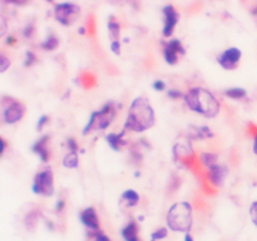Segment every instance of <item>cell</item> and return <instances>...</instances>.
<instances>
[{"label": "cell", "mask_w": 257, "mask_h": 241, "mask_svg": "<svg viewBox=\"0 0 257 241\" xmlns=\"http://www.w3.org/2000/svg\"><path fill=\"white\" fill-rule=\"evenodd\" d=\"M225 96L226 97L231 98V99H244L245 97L247 96V92L246 90H244V88H230V90H227L225 92Z\"/></svg>", "instance_id": "cell-24"}, {"label": "cell", "mask_w": 257, "mask_h": 241, "mask_svg": "<svg viewBox=\"0 0 257 241\" xmlns=\"http://www.w3.org/2000/svg\"><path fill=\"white\" fill-rule=\"evenodd\" d=\"M67 145H68V148H69V151H71V152L78 151V148H79L78 142H77L74 139H68Z\"/></svg>", "instance_id": "cell-33"}, {"label": "cell", "mask_w": 257, "mask_h": 241, "mask_svg": "<svg viewBox=\"0 0 257 241\" xmlns=\"http://www.w3.org/2000/svg\"><path fill=\"white\" fill-rule=\"evenodd\" d=\"M41 216H42V212H41V210H38V209L32 210V211L28 212L27 216H25V219H24L25 228H27L28 230H34V228H36L37 224H38L39 217Z\"/></svg>", "instance_id": "cell-19"}, {"label": "cell", "mask_w": 257, "mask_h": 241, "mask_svg": "<svg viewBox=\"0 0 257 241\" xmlns=\"http://www.w3.org/2000/svg\"><path fill=\"white\" fill-rule=\"evenodd\" d=\"M0 22H1V32H0V36L3 37L4 34H5V30H6V24H5V19H4L3 16H1V20H0Z\"/></svg>", "instance_id": "cell-41"}, {"label": "cell", "mask_w": 257, "mask_h": 241, "mask_svg": "<svg viewBox=\"0 0 257 241\" xmlns=\"http://www.w3.org/2000/svg\"><path fill=\"white\" fill-rule=\"evenodd\" d=\"M254 13H255V14H257V8L255 9V10H254Z\"/></svg>", "instance_id": "cell-48"}, {"label": "cell", "mask_w": 257, "mask_h": 241, "mask_svg": "<svg viewBox=\"0 0 257 241\" xmlns=\"http://www.w3.org/2000/svg\"><path fill=\"white\" fill-rule=\"evenodd\" d=\"M148 148H149V145L147 144L146 140H138V142H135V144L133 145L130 154H132V160L134 161L135 165H139V163L142 162L144 152H146V149Z\"/></svg>", "instance_id": "cell-14"}, {"label": "cell", "mask_w": 257, "mask_h": 241, "mask_svg": "<svg viewBox=\"0 0 257 241\" xmlns=\"http://www.w3.org/2000/svg\"><path fill=\"white\" fill-rule=\"evenodd\" d=\"M250 216H251L252 222L257 226V201L252 202L251 207H250Z\"/></svg>", "instance_id": "cell-30"}, {"label": "cell", "mask_w": 257, "mask_h": 241, "mask_svg": "<svg viewBox=\"0 0 257 241\" xmlns=\"http://www.w3.org/2000/svg\"><path fill=\"white\" fill-rule=\"evenodd\" d=\"M151 241H157V240H154V239H151Z\"/></svg>", "instance_id": "cell-50"}, {"label": "cell", "mask_w": 257, "mask_h": 241, "mask_svg": "<svg viewBox=\"0 0 257 241\" xmlns=\"http://www.w3.org/2000/svg\"><path fill=\"white\" fill-rule=\"evenodd\" d=\"M4 1H8V3H9V0H4Z\"/></svg>", "instance_id": "cell-51"}, {"label": "cell", "mask_w": 257, "mask_h": 241, "mask_svg": "<svg viewBox=\"0 0 257 241\" xmlns=\"http://www.w3.org/2000/svg\"><path fill=\"white\" fill-rule=\"evenodd\" d=\"M184 241H193L192 235L190 233H186V236H184Z\"/></svg>", "instance_id": "cell-45"}, {"label": "cell", "mask_w": 257, "mask_h": 241, "mask_svg": "<svg viewBox=\"0 0 257 241\" xmlns=\"http://www.w3.org/2000/svg\"><path fill=\"white\" fill-rule=\"evenodd\" d=\"M84 30H86V29H84V28H82V29H79V33H81V34H84V33H86Z\"/></svg>", "instance_id": "cell-47"}, {"label": "cell", "mask_w": 257, "mask_h": 241, "mask_svg": "<svg viewBox=\"0 0 257 241\" xmlns=\"http://www.w3.org/2000/svg\"><path fill=\"white\" fill-rule=\"evenodd\" d=\"M163 54H165V59L168 64H176V63L178 62V54H184V49L183 47H182L181 42L177 41V39L171 41L170 43L165 47Z\"/></svg>", "instance_id": "cell-10"}, {"label": "cell", "mask_w": 257, "mask_h": 241, "mask_svg": "<svg viewBox=\"0 0 257 241\" xmlns=\"http://www.w3.org/2000/svg\"><path fill=\"white\" fill-rule=\"evenodd\" d=\"M111 49L112 51H113L114 54H121V43H119V41H113L111 44Z\"/></svg>", "instance_id": "cell-35"}, {"label": "cell", "mask_w": 257, "mask_h": 241, "mask_svg": "<svg viewBox=\"0 0 257 241\" xmlns=\"http://www.w3.org/2000/svg\"><path fill=\"white\" fill-rule=\"evenodd\" d=\"M32 190L37 195L45 196V197H49L54 193V177L50 168H45L36 175Z\"/></svg>", "instance_id": "cell-5"}, {"label": "cell", "mask_w": 257, "mask_h": 241, "mask_svg": "<svg viewBox=\"0 0 257 241\" xmlns=\"http://www.w3.org/2000/svg\"><path fill=\"white\" fill-rule=\"evenodd\" d=\"M0 64H1L0 65V69H1L0 72H5L6 69H8L9 65H10V60H9L5 55L1 54L0 55Z\"/></svg>", "instance_id": "cell-32"}, {"label": "cell", "mask_w": 257, "mask_h": 241, "mask_svg": "<svg viewBox=\"0 0 257 241\" xmlns=\"http://www.w3.org/2000/svg\"><path fill=\"white\" fill-rule=\"evenodd\" d=\"M240 59H241V50L237 48H230L219 55L218 63L225 69H235Z\"/></svg>", "instance_id": "cell-8"}, {"label": "cell", "mask_w": 257, "mask_h": 241, "mask_svg": "<svg viewBox=\"0 0 257 241\" xmlns=\"http://www.w3.org/2000/svg\"><path fill=\"white\" fill-rule=\"evenodd\" d=\"M168 235V231L166 228H161L157 229L156 231H153L151 235V239H154V240H161V239H166Z\"/></svg>", "instance_id": "cell-27"}, {"label": "cell", "mask_w": 257, "mask_h": 241, "mask_svg": "<svg viewBox=\"0 0 257 241\" xmlns=\"http://www.w3.org/2000/svg\"><path fill=\"white\" fill-rule=\"evenodd\" d=\"M167 95H168V97H171L172 99H179V98L183 97L182 92L178 90H170V91H168Z\"/></svg>", "instance_id": "cell-34"}, {"label": "cell", "mask_w": 257, "mask_h": 241, "mask_svg": "<svg viewBox=\"0 0 257 241\" xmlns=\"http://www.w3.org/2000/svg\"><path fill=\"white\" fill-rule=\"evenodd\" d=\"M79 79H81V86L86 90H90L95 86V78L92 73H88V72H83L79 76Z\"/></svg>", "instance_id": "cell-23"}, {"label": "cell", "mask_w": 257, "mask_h": 241, "mask_svg": "<svg viewBox=\"0 0 257 241\" xmlns=\"http://www.w3.org/2000/svg\"><path fill=\"white\" fill-rule=\"evenodd\" d=\"M254 152L255 154H257V137H255V141H254Z\"/></svg>", "instance_id": "cell-46"}, {"label": "cell", "mask_w": 257, "mask_h": 241, "mask_svg": "<svg viewBox=\"0 0 257 241\" xmlns=\"http://www.w3.org/2000/svg\"><path fill=\"white\" fill-rule=\"evenodd\" d=\"M226 176H227V168L222 165H214L209 168L207 172V181L212 185V186L217 187L223 185Z\"/></svg>", "instance_id": "cell-11"}, {"label": "cell", "mask_w": 257, "mask_h": 241, "mask_svg": "<svg viewBox=\"0 0 257 241\" xmlns=\"http://www.w3.org/2000/svg\"><path fill=\"white\" fill-rule=\"evenodd\" d=\"M191 139L193 140H205L211 139L212 132L207 126H201V127H192L190 131Z\"/></svg>", "instance_id": "cell-17"}, {"label": "cell", "mask_w": 257, "mask_h": 241, "mask_svg": "<svg viewBox=\"0 0 257 241\" xmlns=\"http://www.w3.org/2000/svg\"><path fill=\"white\" fill-rule=\"evenodd\" d=\"M217 158H218V156H217V153H214V152H203L200 156V162L210 168L211 166L216 165Z\"/></svg>", "instance_id": "cell-21"}, {"label": "cell", "mask_w": 257, "mask_h": 241, "mask_svg": "<svg viewBox=\"0 0 257 241\" xmlns=\"http://www.w3.org/2000/svg\"><path fill=\"white\" fill-rule=\"evenodd\" d=\"M179 185H181V179H179L178 176H176V175H173V176H172V181H171L170 185L171 193H176Z\"/></svg>", "instance_id": "cell-29"}, {"label": "cell", "mask_w": 257, "mask_h": 241, "mask_svg": "<svg viewBox=\"0 0 257 241\" xmlns=\"http://www.w3.org/2000/svg\"><path fill=\"white\" fill-rule=\"evenodd\" d=\"M153 88L156 91H158V92H161V91H165L166 90V83L163 81H156L153 83Z\"/></svg>", "instance_id": "cell-37"}, {"label": "cell", "mask_w": 257, "mask_h": 241, "mask_svg": "<svg viewBox=\"0 0 257 241\" xmlns=\"http://www.w3.org/2000/svg\"><path fill=\"white\" fill-rule=\"evenodd\" d=\"M247 131H249V135H251L252 137H257V126L255 123H249Z\"/></svg>", "instance_id": "cell-38"}, {"label": "cell", "mask_w": 257, "mask_h": 241, "mask_svg": "<svg viewBox=\"0 0 257 241\" xmlns=\"http://www.w3.org/2000/svg\"><path fill=\"white\" fill-rule=\"evenodd\" d=\"M78 163L79 160L77 152L69 151V153L65 154L64 158H63V166L67 168H77L78 167Z\"/></svg>", "instance_id": "cell-22"}, {"label": "cell", "mask_w": 257, "mask_h": 241, "mask_svg": "<svg viewBox=\"0 0 257 241\" xmlns=\"http://www.w3.org/2000/svg\"><path fill=\"white\" fill-rule=\"evenodd\" d=\"M121 235L125 241H142L138 238V225L135 221H130L128 225H126L121 231Z\"/></svg>", "instance_id": "cell-15"}, {"label": "cell", "mask_w": 257, "mask_h": 241, "mask_svg": "<svg viewBox=\"0 0 257 241\" xmlns=\"http://www.w3.org/2000/svg\"><path fill=\"white\" fill-rule=\"evenodd\" d=\"M48 142H49V136L44 135L43 137H41V139H39L36 144L33 145L32 147L33 152L38 154L39 158H41L43 162H48L49 156H50L48 149Z\"/></svg>", "instance_id": "cell-13"}, {"label": "cell", "mask_w": 257, "mask_h": 241, "mask_svg": "<svg viewBox=\"0 0 257 241\" xmlns=\"http://www.w3.org/2000/svg\"><path fill=\"white\" fill-rule=\"evenodd\" d=\"M46 1H49V3H51V1H53V0H46Z\"/></svg>", "instance_id": "cell-49"}, {"label": "cell", "mask_w": 257, "mask_h": 241, "mask_svg": "<svg viewBox=\"0 0 257 241\" xmlns=\"http://www.w3.org/2000/svg\"><path fill=\"white\" fill-rule=\"evenodd\" d=\"M108 29H109V33H111L112 38H113V41H118L119 33H121V25H119V23L117 22L114 16H111V18H109Z\"/></svg>", "instance_id": "cell-25"}, {"label": "cell", "mask_w": 257, "mask_h": 241, "mask_svg": "<svg viewBox=\"0 0 257 241\" xmlns=\"http://www.w3.org/2000/svg\"><path fill=\"white\" fill-rule=\"evenodd\" d=\"M167 225L172 231L188 233L192 228V206L188 202L174 203L167 214Z\"/></svg>", "instance_id": "cell-3"}, {"label": "cell", "mask_w": 257, "mask_h": 241, "mask_svg": "<svg viewBox=\"0 0 257 241\" xmlns=\"http://www.w3.org/2000/svg\"><path fill=\"white\" fill-rule=\"evenodd\" d=\"M79 217H81V221L88 229H90L92 231L99 230V219H98L97 212H95L93 207H87L86 210H83L81 215H79Z\"/></svg>", "instance_id": "cell-12"}, {"label": "cell", "mask_w": 257, "mask_h": 241, "mask_svg": "<svg viewBox=\"0 0 257 241\" xmlns=\"http://www.w3.org/2000/svg\"><path fill=\"white\" fill-rule=\"evenodd\" d=\"M33 33H34V27H33V25H28L27 29L24 30L25 38H30V37L33 36Z\"/></svg>", "instance_id": "cell-40"}, {"label": "cell", "mask_w": 257, "mask_h": 241, "mask_svg": "<svg viewBox=\"0 0 257 241\" xmlns=\"http://www.w3.org/2000/svg\"><path fill=\"white\" fill-rule=\"evenodd\" d=\"M29 0H9V3L18 4V5H23V4H27Z\"/></svg>", "instance_id": "cell-42"}, {"label": "cell", "mask_w": 257, "mask_h": 241, "mask_svg": "<svg viewBox=\"0 0 257 241\" xmlns=\"http://www.w3.org/2000/svg\"><path fill=\"white\" fill-rule=\"evenodd\" d=\"M48 122H49V117L46 116V114H44V116H42L41 118H39L38 125H37V128H38V130H42V128H43L44 126H45Z\"/></svg>", "instance_id": "cell-36"}, {"label": "cell", "mask_w": 257, "mask_h": 241, "mask_svg": "<svg viewBox=\"0 0 257 241\" xmlns=\"http://www.w3.org/2000/svg\"><path fill=\"white\" fill-rule=\"evenodd\" d=\"M65 206V201L64 200H58L57 201V206H55V211L57 212H62L64 210Z\"/></svg>", "instance_id": "cell-39"}, {"label": "cell", "mask_w": 257, "mask_h": 241, "mask_svg": "<svg viewBox=\"0 0 257 241\" xmlns=\"http://www.w3.org/2000/svg\"><path fill=\"white\" fill-rule=\"evenodd\" d=\"M0 142H1V153H4V151H5V148H6V144H5V140L4 139H1L0 140Z\"/></svg>", "instance_id": "cell-44"}, {"label": "cell", "mask_w": 257, "mask_h": 241, "mask_svg": "<svg viewBox=\"0 0 257 241\" xmlns=\"http://www.w3.org/2000/svg\"><path fill=\"white\" fill-rule=\"evenodd\" d=\"M36 60H37V57L34 55V53H33V51H28L27 55H25V62H24L25 67H32V65L36 63Z\"/></svg>", "instance_id": "cell-31"}, {"label": "cell", "mask_w": 257, "mask_h": 241, "mask_svg": "<svg viewBox=\"0 0 257 241\" xmlns=\"http://www.w3.org/2000/svg\"><path fill=\"white\" fill-rule=\"evenodd\" d=\"M123 135H125V130L122 133H111V135L107 136V144L111 146L112 149L114 151H119V148L126 145V142L123 141Z\"/></svg>", "instance_id": "cell-18"}, {"label": "cell", "mask_w": 257, "mask_h": 241, "mask_svg": "<svg viewBox=\"0 0 257 241\" xmlns=\"http://www.w3.org/2000/svg\"><path fill=\"white\" fill-rule=\"evenodd\" d=\"M193 151L191 148V146L188 144H177L176 146L173 147V156L174 160L176 161H182L186 160L187 157L192 156Z\"/></svg>", "instance_id": "cell-16"}, {"label": "cell", "mask_w": 257, "mask_h": 241, "mask_svg": "<svg viewBox=\"0 0 257 241\" xmlns=\"http://www.w3.org/2000/svg\"><path fill=\"white\" fill-rule=\"evenodd\" d=\"M87 33L89 34L90 37H94V34H95V20H94V16L93 15H90L89 18H88Z\"/></svg>", "instance_id": "cell-28"}, {"label": "cell", "mask_w": 257, "mask_h": 241, "mask_svg": "<svg viewBox=\"0 0 257 241\" xmlns=\"http://www.w3.org/2000/svg\"><path fill=\"white\" fill-rule=\"evenodd\" d=\"M154 121H156V116L148 100L143 97H138L130 104L127 121L125 123V130L143 132L154 125Z\"/></svg>", "instance_id": "cell-1"}, {"label": "cell", "mask_w": 257, "mask_h": 241, "mask_svg": "<svg viewBox=\"0 0 257 241\" xmlns=\"http://www.w3.org/2000/svg\"><path fill=\"white\" fill-rule=\"evenodd\" d=\"M163 14H165V27H163V36L166 38L171 37L173 34L174 27H176L177 22H178V13L176 11L173 5H167L163 9Z\"/></svg>", "instance_id": "cell-9"}, {"label": "cell", "mask_w": 257, "mask_h": 241, "mask_svg": "<svg viewBox=\"0 0 257 241\" xmlns=\"http://www.w3.org/2000/svg\"><path fill=\"white\" fill-rule=\"evenodd\" d=\"M1 107H3V119L8 125H14V123L19 122L25 114L24 104L11 97H6V96L3 97Z\"/></svg>", "instance_id": "cell-6"}, {"label": "cell", "mask_w": 257, "mask_h": 241, "mask_svg": "<svg viewBox=\"0 0 257 241\" xmlns=\"http://www.w3.org/2000/svg\"><path fill=\"white\" fill-rule=\"evenodd\" d=\"M81 8L71 3L58 4L55 6V18L63 25H71L76 22Z\"/></svg>", "instance_id": "cell-7"}, {"label": "cell", "mask_w": 257, "mask_h": 241, "mask_svg": "<svg viewBox=\"0 0 257 241\" xmlns=\"http://www.w3.org/2000/svg\"><path fill=\"white\" fill-rule=\"evenodd\" d=\"M122 200L127 203V206L133 207V206L138 205L139 195L134 190H127L122 193Z\"/></svg>", "instance_id": "cell-20"}, {"label": "cell", "mask_w": 257, "mask_h": 241, "mask_svg": "<svg viewBox=\"0 0 257 241\" xmlns=\"http://www.w3.org/2000/svg\"><path fill=\"white\" fill-rule=\"evenodd\" d=\"M58 46H59V39L55 36H49L48 38L41 44L42 48L45 49V50H54V49L58 48Z\"/></svg>", "instance_id": "cell-26"}, {"label": "cell", "mask_w": 257, "mask_h": 241, "mask_svg": "<svg viewBox=\"0 0 257 241\" xmlns=\"http://www.w3.org/2000/svg\"><path fill=\"white\" fill-rule=\"evenodd\" d=\"M117 109L114 107L113 102L106 103L99 111H95L90 114L89 121H88L87 126L84 127L83 135L87 136L88 133L93 132L97 130H106L111 126L113 122V119L116 118Z\"/></svg>", "instance_id": "cell-4"}, {"label": "cell", "mask_w": 257, "mask_h": 241, "mask_svg": "<svg viewBox=\"0 0 257 241\" xmlns=\"http://www.w3.org/2000/svg\"><path fill=\"white\" fill-rule=\"evenodd\" d=\"M184 102L191 111L205 117H216L219 112V103L214 95L203 88H192L184 95Z\"/></svg>", "instance_id": "cell-2"}, {"label": "cell", "mask_w": 257, "mask_h": 241, "mask_svg": "<svg viewBox=\"0 0 257 241\" xmlns=\"http://www.w3.org/2000/svg\"><path fill=\"white\" fill-rule=\"evenodd\" d=\"M14 43H15V38H14V37H9L8 41H6V44H8V46H13Z\"/></svg>", "instance_id": "cell-43"}]
</instances>
